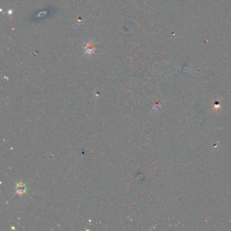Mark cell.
I'll return each mask as SVG.
<instances>
[{
	"instance_id": "1",
	"label": "cell",
	"mask_w": 231,
	"mask_h": 231,
	"mask_svg": "<svg viewBox=\"0 0 231 231\" xmlns=\"http://www.w3.org/2000/svg\"><path fill=\"white\" fill-rule=\"evenodd\" d=\"M25 190H26V186H25V185H24V184H23L22 182L21 183H19L16 186V192H18L19 194H23V192H25Z\"/></svg>"
}]
</instances>
